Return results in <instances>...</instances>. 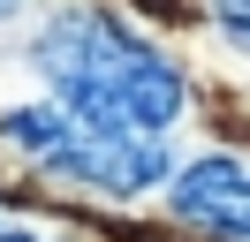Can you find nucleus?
<instances>
[{
    "mask_svg": "<svg viewBox=\"0 0 250 242\" xmlns=\"http://www.w3.org/2000/svg\"><path fill=\"white\" fill-rule=\"evenodd\" d=\"M38 76H46L53 106L99 121V129H122V136H159L182 121V68H174L159 45H144L129 23L99 8H61L31 45Z\"/></svg>",
    "mask_w": 250,
    "mask_h": 242,
    "instance_id": "nucleus-1",
    "label": "nucleus"
},
{
    "mask_svg": "<svg viewBox=\"0 0 250 242\" xmlns=\"http://www.w3.org/2000/svg\"><path fill=\"white\" fill-rule=\"evenodd\" d=\"M0 151H16L23 166L53 182H76L91 197H144L167 182V144L159 136H122V129H99V121L68 114V106H8L0 114Z\"/></svg>",
    "mask_w": 250,
    "mask_h": 242,
    "instance_id": "nucleus-2",
    "label": "nucleus"
},
{
    "mask_svg": "<svg viewBox=\"0 0 250 242\" xmlns=\"http://www.w3.org/2000/svg\"><path fill=\"white\" fill-rule=\"evenodd\" d=\"M167 204H174V220L205 227L220 242H250V151H205V159H189L174 174Z\"/></svg>",
    "mask_w": 250,
    "mask_h": 242,
    "instance_id": "nucleus-3",
    "label": "nucleus"
},
{
    "mask_svg": "<svg viewBox=\"0 0 250 242\" xmlns=\"http://www.w3.org/2000/svg\"><path fill=\"white\" fill-rule=\"evenodd\" d=\"M0 242H68V235H53V227H38V220H23V212L0 204Z\"/></svg>",
    "mask_w": 250,
    "mask_h": 242,
    "instance_id": "nucleus-4",
    "label": "nucleus"
},
{
    "mask_svg": "<svg viewBox=\"0 0 250 242\" xmlns=\"http://www.w3.org/2000/svg\"><path fill=\"white\" fill-rule=\"evenodd\" d=\"M212 23H220V30H228V38L250 53V0H212Z\"/></svg>",
    "mask_w": 250,
    "mask_h": 242,
    "instance_id": "nucleus-5",
    "label": "nucleus"
},
{
    "mask_svg": "<svg viewBox=\"0 0 250 242\" xmlns=\"http://www.w3.org/2000/svg\"><path fill=\"white\" fill-rule=\"evenodd\" d=\"M16 8H23V0H0V23H8V15H16Z\"/></svg>",
    "mask_w": 250,
    "mask_h": 242,
    "instance_id": "nucleus-6",
    "label": "nucleus"
}]
</instances>
